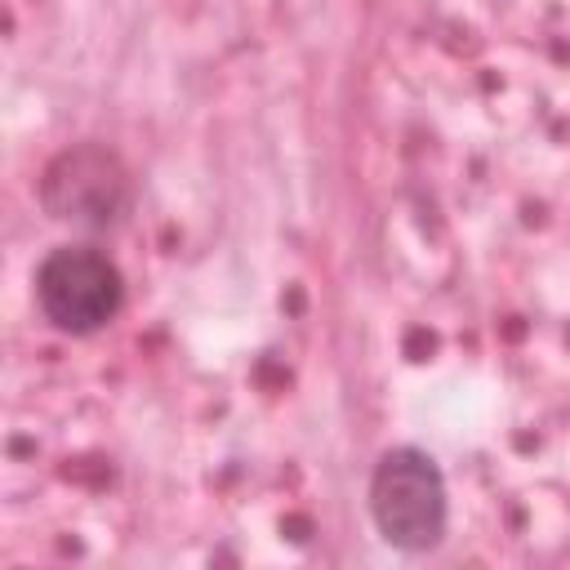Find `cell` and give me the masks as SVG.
<instances>
[{"label":"cell","instance_id":"2","mask_svg":"<svg viewBox=\"0 0 570 570\" xmlns=\"http://www.w3.org/2000/svg\"><path fill=\"white\" fill-rule=\"evenodd\" d=\"M36 303L53 330L98 334L125 307V276L94 245H58L36 267Z\"/></svg>","mask_w":570,"mask_h":570},{"label":"cell","instance_id":"1","mask_svg":"<svg viewBox=\"0 0 570 570\" xmlns=\"http://www.w3.org/2000/svg\"><path fill=\"white\" fill-rule=\"evenodd\" d=\"M365 508L379 539L396 552H432L450 525V494L436 459L419 445H392L379 454Z\"/></svg>","mask_w":570,"mask_h":570},{"label":"cell","instance_id":"3","mask_svg":"<svg viewBox=\"0 0 570 570\" xmlns=\"http://www.w3.org/2000/svg\"><path fill=\"white\" fill-rule=\"evenodd\" d=\"M129 169L102 142H76L58 151L40 174V205L53 223L80 232H107L129 209Z\"/></svg>","mask_w":570,"mask_h":570}]
</instances>
